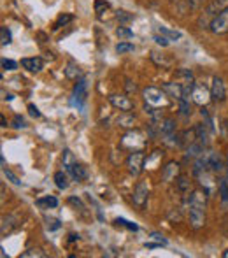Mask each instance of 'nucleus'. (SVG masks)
Returning a JSON list of instances; mask_svg holds the SVG:
<instances>
[{
	"mask_svg": "<svg viewBox=\"0 0 228 258\" xmlns=\"http://www.w3.org/2000/svg\"><path fill=\"white\" fill-rule=\"evenodd\" d=\"M0 37H2V46H9L11 44V30L7 27H2L0 28Z\"/></svg>",
	"mask_w": 228,
	"mask_h": 258,
	"instance_id": "obj_28",
	"label": "nucleus"
},
{
	"mask_svg": "<svg viewBox=\"0 0 228 258\" xmlns=\"http://www.w3.org/2000/svg\"><path fill=\"white\" fill-rule=\"evenodd\" d=\"M190 206H198L202 209H205V206H207V195L202 194V191H193L190 197Z\"/></svg>",
	"mask_w": 228,
	"mask_h": 258,
	"instance_id": "obj_16",
	"label": "nucleus"
},
{
	"mask_svg": "<svg viewBox=\"0 0 228 258\" xmlns=\"http://www.w3.org/2000/svg\"><path fill=\"white\" fill-rule=\"evenodd\" d=\"M2 170H4V176H6V177H9V179H11V181H13V183H14V184H20V183H21V181H20V179H18V177H16V176H14V174H13V172H11V170H9V169H7V167H4V169H2Z\"/></svg>",
	"mask_w": 228,
	"mask_h": 258,
	"instance_id": "obj_34",
	"label": "nucleus"
},
{
	"mask_svg": "<svg viewBox=\"0 0 228 258\" xmlns=\"http://www.w3.org/2000/svg\"><path fill=\"white\" fill-rule=\"evenodd\" d=\"M109 102L113 104L116 109H119V111H132L133 109V102L125 95H111Z\"/></svg>",
	"mask_w": 228,
	"mask_h": 258,
	"instance_id": "obj_13",
	"label": "nucleus"
},
{
	"mask_svg": "<svg viewBox=\"0 0 228 258\" xmlns=\"http://www.w3.org/2000/svg\"><path fill=\"white\" fill-rule=\"evenodd\" d=\"M160 246H164V244H162V242H146V244H144V248L155 249V248H160Z\"/></svg>",
	"mask_w": 228,
	"mask_h": 258,
	"instance_id": "obj_40",
	"label": "nucleus"
},
{
	"mask_svg": "<svg viewBox=\"0 0 228 258\" xmlns=\"http://www.w3.org/2000/svg\"><path fill=\"white\" fill-rule=\"evenodd\" d=\"M55 184L60 190H67L68 188V172L67 170H58V172L55 174Z\"/></svg>",
	"mask_w": 228,
	"mask_h": 258,
	"instance_id": "obj_18",
	"label": "nucleus"
},
{
	"mask_svg": "<svg viewBox=\"0 0 228 258\" xmlns=\"http://www.w3.org/2000/svg\"><path fill=\"white\" fill-rule=\"evenodd\" d=\"M226 7H228V0H211V2L207 4V7H205V11L202 13L200 20H198L200 28L211 27V21L214 20L216 14H219L223 9H226Z\"/></svg>",
	"mask_w": 228,
	"mask_h": 258,
	"instance_id": "obj_1",
	"label": "nucleus"
},
{
	"mask_svg": "<svg viewBox=\"0 0 228 258\" xmlns=\"http://www.w3.org/2000/svg\"><path fill=\"white\" fill-rule=\"evenodd\" d=\"M223 258H228V249H226L225 253H223Z\"/></svg>",
	"mask_w": 228,
	"mask_h": 258,
	"instance_id": "obj_41",
	"label": "nucleus"
},
{
	"mask_svg": "<svg viewBox=\"0 0 228 258\" xmlns=\"http://www.w3.org/2000/svg\"><path fill=\"white\" fill-rule=\"evenodd\" d=\"M114 223H116V225H121V227H126V228H128V230H133V232L139 230V227H137L135 223H132V221L123 220V218H118V220H114Z\"/></svg>",
	"mask_w": 228,
	"mask_h": 258,
	"instance_id": "obj_30",
	"label": "nucleus"
},
{
	"mask_svg": "<svg viewBox=\"0 0 228 258\" xmlns=\"http://www.w3.org/2000/svg\"><path fill=\"white\" fill-rule=\"evenodd\" d=\"M211 92L207 90V86L204 85H195L193 90H191V100H193L195 104L198 105H205L211 100Z\"/></svg>",
	"mask_w": 228,
	"mask_h": 258,
	"instance_id": "obj_8",
	"label": "nucleus"
},
{
	"mask_svg": "<svg viewBox=\"0 0 228 258\" xmlns=\"http://www.w3.org/2000/svg\"><path fill=\"white\" fill-rule=\"evenodd\" d=\"M144 102L151 107L158 109V107H165L169 104V95L164 92V88H155V86H149V88H144L142 92Z\"/></svg>",
	"mask_w": 228,
	"mask_h": 258,
	"instance_id": "obj_2",
	"label": "nucleus"
},
{
	"mask_svg": "<svg viewBox=\"0 0 228 258\" xmlns=\"http://www.w3.org/2000/svg\"><path fill=\"white\" fill-rule=\"evenodd\" d=\"M13 126L14 128H25V119L21 118V116H16L13 121Z\"/></svg>",
	"mask_w": 228,
	"mask_h": 258,
	"instance_id": "obj_35",
	"label": "nucleus"
},
{
	"mask_svg": "<svg viewBox=\"0 0 228 258\" xmlns=\"http://www.w3.org/2000/svg\"><path fill=\"white\" fill-rule=\"evenodd\" d=\"M86 97H88V83L85 79H79L74 86V92H72V105L78 109H83V104H85Z\"/></svg>",
	"mask_w": 228,
	"mask_h": 258,
	"instance_id": "obj_4",
	"label": "nucleus"
},
{
	"mask_svg": "<svg viewBox=\"0 0 228 258\" xmlns=\"http://www.w3.org/2000/svg\"><path fill=\"white\" fill-rule=\"evenodd\" d=\"M226 167H228V158H226Z\"/></svg>",
	"mask_w": 228,
	"mask_h": 258,
	"instance_id": "obj_42",
	"label": "nucleus"
},
{
	"mask_svg": "<svg viewBox=\"0 0 228 258\" xmlns=\"http://www.w3.org/2000/svg\"><path fill=\"white\" fill-rule=\"evenodd\" d=\"M177 176H179V163H177V162H171V163H167V165L164 167V172H162L164 181L172 183V181L177 179Z\"/></svg>",
	"mask_w": 228,
	"mask_h": 258,
	"instance_id": "obj_14",
	"label": "nucleus"
},
{
	"mask_svg": "<svg viewBox=\"0 0 228 258\" xmlns=\"http://www.w3.org/2000/svg\"><path fill=\"white\" fill-rule=\"evenodd\" d=\"M79 74H81V71H79V67L74 63H70L67 69H65V76H67L68 79H78Z\"/></svg>",
	"mask_w": 228,
	"mask_h": 258,
	"instance_id": "obj_26",
	"label": "nucleus"
},
{
	"mask_svg": "<svg viewBox=\"0 0 228 258\" xmlns=\"http://www.w3.org/2000/svg\"><path fill=\"white\" fill-rule=\"evenodd\" d=\"M190 223L193 228H202L205 223V209L198 206H190Z\"/></svg>",
	"mask_w": 228,
	"mask_h": 258,
	"instance_id": "obj_10",
	"label": "nucleus"
},
{
	"mask_svg": "<svg viewBox=\"0 0 228 258\" xmlns=\"http://www.w3.org/2000/svg\"><path fill=\"white\" fill-rule=\"evenodd\" d=\"M75 163H78V160L74 158L72 151L70 150H65L63 151V167H65V170H68L70 167H74Z\"/></svg>",
	"mask_w": 228,
	"mask_h": 258,
	"instance_id": "obj_22",
	"label": "nucleus"
},
{
	"mask_svg": "<svg viewBox=\"0 0 228 258\" xmlns=\"http://www.w3.org/2000/svg\"><path fill=\"white\" fill-rule=\"evenodd\" d=\"M211 97L216 102H223L226 99V88L225 81L221 78H212V86H211Z\"/></svg>",
	"mask_w": 228,
	"mask_h": 258,
	"instance_id": "obj_9",
	"label": "nucleus"
},
{
	"mask_svg": "<svg viewBox=\"0 0 228 258\" xmlns=\"http://www.w3.org/2000/svg\"><path fill=\"white\" fill-rule=\"evenodd\" d=\"M118 20L119 21H128V20H132V14H126L125 11H119V13H118Z\"/></svg>",
	"mask_w": 228,
	"mask_h": 258,
	"instance_id": "obj_38",
	"label": "nucleus"
},
{
	"mask_svg": "<svg viewBox=\"0 0 228 258\" xmlns=\"http://www.w3.org/2000/svg\"><path fill=\"white\" fill-rule=\"evenodd\" d=\"M223 167H225V165H223V158L218 153H214V151H212L211 162H209V169H211L212 172H221Z\"/></svg>",
	"mask_w": 228,
	"mask_h": 258,
	"instance_id": "obj_20",
	"label": "nucleus"
},
{
	"mask_svg": "<svg viewBox=\"0 0 228 258\" xmlns=\"http://www.w3.org/2000/svg\"><path fill=\"white\" fill-rule=\"evenodd\" d=\"M177 183H179V188L183 191H186L188 188H190V181H186V177H179V179H177Z\"/></svg>",
	"mask_w": 228,
	"mask_h": 258,
	"instance_id": "obj_36",
	"label": "nucleus"
},
{
	"mask_svg": "<svg viewBox=\"0 0 228 258\" xmlns=\"http://www.w3.org/2000/svg\"><path fill=\"white\" fill-rule=\"evenodd\" d=\"M133 49H135V46L132 44V42L128 41H121L118 46H116V51H118L119 54H125V53H132Z\"/></svg>",
	"mask_w": 228,
	"mask_h": 258,
	"instance_id": "obj_24",
	"label": "nucleus"
},
{
	"mask_svg": "<svg viewBox=\"0 0 228 258\" xmlns=\"http://www.w3.org/2000/svg\"><path fill=\"white\" fill-rule=\"evenodd\" d=\"M109 2H106V0H95V13L99 14H102V13H106L107 9H109Z\"/></svg>",
	"mask_w": 228,
	"mask_h": 258,
	"instance_id": "obj_29",
	"label": "nucleus"
},
{
	"mask_svg": "<svg viewBox=\"0 0 228 258\" xmlns=\"http://www.w3.org/2000/svg\"><path fill=\"white\" fill-rule=\"evenodd\" d=\"M144 162H146V156L140 150L133 151V153H130V156L126 158V167H128V172L132 174V176H139L140 172H142V169L146 165H144Z\"/></svg>",
	"mask_w": 228,
	"mask_h": 258,
	"instance_id": "obj_3",
	"label": "nucleus"
},
{
	"mask_svg": "<svg viewBox=\"0 0 228 258\" xmlns=\"http://www.w3.org/2000/svg\"><path fill=\"white\" fill-rule=\"evenodd\" d=\"M67 172L70 174L72 179L78 181V183H79V181H83V179H86V176H88V174H86V169L81 165V163H75V165L70 167V169H68Z\"/></svg>",
	"mask_w": 228,
	"mask_h": 258,
	"instance_id": "obj_15",
	"label": "nucleus"
},
{
	"mask_svg": "<svg viewBox=\"0 0 228 258\" xmlns=\"http://www.w3.org/2000/svg\"><path fill=\"white\" fill-rule=\"evenodd\" d=\"M21 67L27 69L28 72H41L44 67V60L41 56H32V58H23L21 60Z\"/></svg>",
	"mask_w": 228,
	"mask_h": 258,
	"instance_id": "obj_12",
	"label": "nucleus"
},
{
	"mask_svg": "<svg viewBox=\"0 0 228 258\" xmlns=\"http://www.w3.org/2000/svg\"><path fill=\"white\" fill-rule=\"evenodd\" d=\"M116 35L119 37V41H128V39L133 37V32L126 27H118L116 28Z\"/></svg>",
	"mask_w": 228,
	"mask_h": 258,
	"instance_id": "obj_23",
	"label": "nucleus"
},
{
	"mask_svg": "<svg viewBox=\"0 0 228 258\" xmlns=\"http://www.w3.org/2000/svg\"><path fill=\"white\" fill-rule=\"evenodd\" d=\"M121 144L125 148H130L132 151H137V150H140L144 144H146V139L142 137V134L135 130V132L125 134V136H123V139H121Z\"/></svg>",
	"mask_w": 228,
	"mask_h": 258,
	"instance_id": "obj_5",
	"label": "nucleus"
},
{
	"mask_svg": "<svg viewBox=\"0 0 228 258\" xmlns=\"http://www.w3.org/2000/svg\"><path fill=\"white\" fill-rule=\"evenodd\" d=\"M30 256H39V258H44L46 255L41 251V249H28V251L21 253V258H30Z\"/></svg>",
	"mask_w": 228,
	"mask_h": 258,
	"instance_id": "obj_33",
	"label": "nucleus"
},
{
	"mask_svg": "<svg viewBox=\"0 0 228 258\" xmlns=\"http://www.w3.org/2000/svg\"><path fill=\"white\" fill-rule=\"evenodd\" d=\"M211 32L216 35L219 34H225V32H228V7L226 9H223L219 14H216L214 20L211 21Z\"/></svg>",
	"mask_w": 228,
	"mask_h": 258,
	"instance_id": "obj_6",
	"label": "nucleus"
},
{
	"mask_svg": "<svg viewBox=\"0 0 228 258\" xmlns=\"http://www.w3.org/2000/svg\"><path fill=\"white\" fill-rule=\"evenodd\" d=\"M162 88H164V92L167 93L171 99L177 100V102L184 97V86L181 85V83H165Z\"/></svg>",
	"mask_w": 228,
	"mask_h": 258,
	"instance_id": "obj_11",
	"label": "nucleus"
},
{
	"mask_svg": "<svg viewBox=\"0 0 228 258\" xmlns=\"http://www.w3.org/2000/svg\"><path fill=\"white\" fill-rule=\"evenodd\" d=\"M147 195H149V188H147L146 181H140V183H137V186L133 188V195H132L133 204L142 209V207L146 206V202H147Z\"/></svg>",
	"mask_w": 228,
	"mask_h": 258,
	"instance_id": "obj_7",
	"label": "nucleus"
},
{
	"mask_svg": "<svg viewBox=\"0 0 228 258\" xmlns=\"http://www.w3.org/2000/svg\"><path fill=\"white\" fill-rule=\"evenodd\" d=\"M72 20H74V16H72V14H61V16L56 20L55 28H61V27H65V25L70 23Z\"/></svg>",
	"mask_w": 228,
	"mask_h": 258,
	"instance_id": "obj_27",
	"label": "nucleus"
},
{
	"mask_svg": "<svg viewBox=\"0 0 228 258\" xmlns=\"http://www.w3.org/2000/svg\"><path fill=\"white\" fill-rule=\"evenodd\" d=\"M151 239H155V241H158V242H162L164 246H167V239H164L162 235H158V234H151Z\"/></svg>",
	"mask_w": 228,
	"mask_h": 258,
	"instance_id": "obj_39",
	"label": "nucleus"
},
{
	"mask_svg": "<svg viewBox=\"0 0 228 258\" xmlns=\"http://www.w3.org/2000/svg\"><path fill=\"white\" fill-rule=\"evenodd\" d=\"M133 121H135V116H133L130 111H125V114H121L118 118V125L119 126H125V128H130V126H133Z\"/></svg>",
	"mask_w": 228,
	"mask_h": 258,
	"instance_id": "obj_21",
	"label": "nucleus"
},
{
	"mask_svg": "<svg viewBox=\"0 0 228 258\" xmlns=\"http://www.w3.org/2000/svg\"><path fill=\"white\" fill-rule=\"evenodd\" d=\"M219 195H221L223 204L228 206V181L226 179L219 181Z\"/></svg>",
	"mask_w": 228,
	"mask_h": 258,
	"instance_id": "obj_25",
	"label": "nucleus"
},
{
	"mask_svg": "<svg viewBox=\"0 0 228 258\" xmlns=\"http://www.w3.org/2000/svg\"><path fill=\"white\" fill-rule=\"evenodd\" d=\"M2 69L4 71H16L18 63L14 60H9V58H2Z\"/></svg>",
	"mask_w": 228,
	"mask_h": 258,
	"instance_id": "obj_32",
	"label": "nucleus"
},
{
	"mask_svg": "<svg viewBox=\"0 0 228 258\" xmlns=\"http://www.w3.org/2000/svg\"><path fill=\"white\" fill-rule=\"evenodd\" d=\"M35 204H37L39 207H42V209H55V207L58 206V199L51 197V195H46V197L37 199Z\"/></svg>",
	"mask_w": 228,
	"mask_h": 258,
	"instance_id": "obj_17",
	"label": "nucleus"
},
{
	"mask_svg": "<svg viewBox=\"0 0 228 258\" xmlns=\"http://www.w3.org/2000/svg\"><path fill=\"white\" fill-rule=\"evenodd\" d=\"M153 41L157 42L158 46H162V48H167V46H171V41H169V39L165 37V35H162V34H155Z\"/></svg>",
	"mask_w": 228,
	"mask_h": 258,
	"instance_id": "obj_31",
	"label": "nucleus"
},
{
	"mask_svg": "<svg viewBox=\"0 0 228 258\" xmlns=\"http://www.w3.org/2000/svg\"><path fill=\"white\" fill-rule=\"evenodd\" d=\"M158 34L165 35V37L169 39V41H179L181 37H183V34L177 30H172V28H167V27H158Z\"/></svg>",
	"mask_w": 228,
	"mask_h": 258,
	"instance_id": "obj_19",
	"label": "nucleus"
},
{
	"mask_svg": "<svg viewBox=\"0 0 228 258\" xmlns=\"http://www.w3.org/2000/svg\"><path fill=\"white\" fill-rule=\"evenodd\" d=\"M28 111H30V116H34V118H41V111L34 104H28Z\"/></svg>",
	"mask_w": 228,
	"mask_h": 258,
	"instance_id": "obj_37",
	"label": "nucleus"
}]
</instances>
